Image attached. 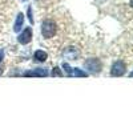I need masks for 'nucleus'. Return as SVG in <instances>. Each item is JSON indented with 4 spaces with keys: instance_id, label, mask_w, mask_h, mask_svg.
<instances>
[{
    "instance_id": "9d476101",
    "label": "nucleus",
    "mask_w": 133,
    "mask_h": 133,
    "mask_svg": "<svg viewBox=\"0 0 133 133\" xmlns=\"http://www.w3.org/2000/svg\"><path fill=\"white\" fill-rule=\"evenodd\" d=\"M52 77H63L64 76V73H63V71L60 69V66H55V68L52 69V72L49 73Z\"/></svg>"
},
{
    "instance_id": "39448f33",
    "label": "nucleus",
    "mask_w": 133,
    "mask_h": 133,
    "mask_svg": "<svg viewBox=\"0 0 133 133\" xmlns=\"http://www.w3.org/2000/svg\"><path fill=\"white\" fill-rule=\"evenodd\" d=\"M24 77H47L49 76L48 68H35V69H27L21 73Z\"/></svg>"
},
{
    "instance_id": "6e6552de",
    "label": "nucleus",
    "mask_w": 133,
    "mask_h": 133,
    "mask_svg": "<svg viewBox=\"0 0 133 133\" xmlns=\"http://www.w3.org/2000/svg\"><path fill=\"white\" fill-rule=\"evenodd\" d=\"M23 25H24V15L21 12H19L17 16H16V20H15V24H14V31L20 32L21 28H23Z\"/></svg>"
},
{
    "instance_id": "0eeeda50",
    "label": "nucleus",
    "mask_w": 133,
    "mask_h": 133,
    "mask_svg": "<svg viewBox=\"0 0 133 133\" xmlns=\"http://www.w3.org/2000/svg\"><path fill=\"white\" fill-rule=\"evenodd\" d=\"M47 59H48V53L43 49H37L33 53V60L36 63H44V61H47Z\"/></svg>"
},
{
    "instance_id": "f03ea898",
    "label": "nucleus",
    "mask_w": 133,
    "mask_h": 133,
    "mask_svg": "<svg viewBox=\"0 0 133 133\" xmlns=\"http://www.w3.org/2000/svg\"><path fill=\"white\" fill-rule=\"evenodd\" d=\"M56 29H57V27H56V23H55L53 20L47 19L41 23L40 31H41V35H43L44 39H52L56 35Z\"/></svg>"
},
{
    "instance_id": "f257e3e1",
    "label": "nucleus",
    "mask_w": 133,
    "mask_h": 133,
    "mask_svg": "<svg viewBox=\"0 0 133 133\" xmlns=\"http://www.w3.org/2000/svg\"><path fill=\"white\" fill-rule=\"evenodd\" d=\"M84 68L85 72H88L89 75H98L103 71V61L98 57H89L84 61Z\"/></svg>"
},
{
    "instance_id": "2eb2a0df",
    "label": "nucleus",
    "mask_w": 133,
    "mask_h": 133,
    "mask_svg": "<svg viewBox=\"0 0 133 133\" xmlns=\"http://www.w3.org/2000/svg\"><path fill=\"white\" fill-rule=\"evenodd\" d=\"M23 2H27V0H23Z\"/></svg>"
},
{
    "instance_id": "4468645a",
    "label": "nucleus",
    "mask_w": 133,
    "mask_h": 133,
    "mask_svg": "<svg viewBox=\"0 0 133 133\" xmlns=\"http://www.w3.org/2000/svg\"><path fill=\"white\" fill-rule=\"evenodd\" d=\"M130 4H132V7H133V0H132V2H130Z\"/></svg>"
},
{
    "instance_id": "f8f14e48",
    "label": "nucleus",
    "mask_w": 133,
    "mask_h": 133,
    "mask_svg": "<svg viewBox=\"0 0 133 133\" xmlns=\"http://www.w3.org/2000/svg\"><path fill=\"white\" fill-rule=\"evenodd\" d=\"M4 56H5L4 49H0V65H2V64H3V61H4Z\"/></svg>"
},
{
    "instance_id": "1a4fd4ad",
    "label": "nucleus",
    "mask_w": 133,
    "mask_h": 133,
    "mask_svg": "<svg viewBox=\"0 0 133 133\" xmlns=\"http://www.w3.org/2000/svg\"><path fill=\"white\" fill-rule=\"evenodd\" d=\"M68 76L69 77H88L89 73L83 71V69H80V68H72L71 72L68 73Z\"/></svg>"
},
{
    "instance_id": "20e7f679",
    "label": "nucleus",
    "mask_w": 133,
    "mask_h": 133,
    "mask_svg": "<svg viewBox=\"0 0 133 133\" xmlns=\"http://www.w3.org/2000/svg\"><path fill=\"white\" fill-rule=\"evenodd\" d=\"M32 37H33V31L31 27H25L23 31L19 33L17 36V43L21 44V45H27L32 41Z\"/></svg>"
},
{
    "instance_id": "ddd939ff",
    "label": "nucleus",
    "mask_w": 133,
    "mask_h": 133,
    "mask_svg": "<svg viewBox=\"0 0 133 133\" xmlns=\"http://www.w3.org/2000/svg\"><path fill=\"white\" fill-rule=\"evenodd\" d=\"M129 77H133V72H132V73H129Z\"/></svg>"
},
{
    "instance_id": "7ed1b4c3",
    "label": "nucleus",
    "mask_w": 133,
    "mask_h": 133,
    "mask_svg": "<svg viewBox=\"0 0 133 133\" xmlns=\"http://www.w3.org/2000/svg\"><path fill=\"white\" fill-rule=\"evenodd\" d=\"M127 73V64L123 60H116L113 61L110 66V76L113 77H121Z\"/></svg>"
},
{
    "instance_id": "9b49d317",
    "label": "nucleus",
    "mask_w": 133,
    "mask_h": 133,
    "mask_svg": "<svg viewBox=\"0 0 133 133\" xmlns=\"http://www.w3.org/2000/svg\"><path fill=\"white\" fill-rule=\"evenodd\" d=\"M27 16H28V20L31 21V24H33V12H32V7H28V9H27Z\"/></svg>"
},
{
    "instance_id": "423d86ee",
    "label": "nucleus",
    "mask_w": 133,
    "mask_h": 133,
    "mask_svg": "<svg viewBox=\"0 0 133 133\" xmlns=\"http://www.w3.org/2000/svg\"><path fill=\"white\" fill-rule=\"evenodd\" d=\"M63 57L66 59V60H77L80 57V51L77 47H66L64 51H63Z\"/></svg>"
}]
</instances>
